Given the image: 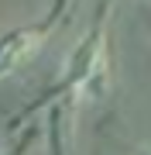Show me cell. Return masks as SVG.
<instances>
[{
	"label": "cell",
	"mask_w": 151,
	"mask_h": 155,
	"mask_svg": "<svg viewBox=\"0 0 151 155\" xmlns=\"http://www.w3.org/2000/svg\"><path fill=\"white\" fill-rule=\"evenodd\" d=\"M52 28H55V17L38 21V24H21V28H11L0 35V79L14 76L17 69L28 66L41 52V45L48 41Z\"/></svg>",
	"instance_id": "6da1fadb"
},
{
	"label": "cell",
	"mask_w": 151,
	"mask_h": 155,
	"mask_svg": "<svg viewBox=\"0 0 151 155\" xmlns=\"http://www.w3.org/2000/svg\"><path fill=\"white\" fill-rule=\"evenodd\" d=\"M106 55H103V28L93 31L90 38L76 48V55L69 59V69L62 76V83L52 93H72V90H96V83L103 86V72H106Z\"/></svg>",
	"instance_id": "7a4b0ae2"
},
{
	"label": "cell",
	"mask_w": 151,
	"mask_h": 155,
	"mask_svg": "<svg viewBox=\"0 0 151 155\" xmlns=\"http://www.w3.org/2000/svg\"><path fill=\"white\" fill-rule=\"evenodd\" d=\"M52 155H65L62 152V138H58V117H55V124H52Z\"/></svg>",
	"instance_id": "3957f363"
},
{
	"label": "cell",
	"mask_w": 151,
	"mask_h": 155,
	"mask_svg": "<svg viewBox=\"0 0 151 155\" xmlns=\"http://www.w3.org/2000/svg\"><path fill=\"white\" fill-rule=\"evenodd\" d=\"M134 155H151V152H148V148H141V152H134Z\"/></svg>",
	"instance_id": "277c9868"
},
{
	"label": "cell",
	"mask_w": 151,
	"mask_h": 155,
	"mask_svg": "<svg viewBox=\"0 0 151 155\" xmlns=\"http://www.w3.org/2000/svg\"><path fill=\"white\" fill-rule=\"evenodd\" d=\"M14 155H21V152H14Z\"/></svg>",
	"instance_id": "5b68a950"
}]
</instances>
